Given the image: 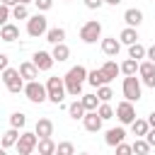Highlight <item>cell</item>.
Here are the masks:
<instances>
[{
    "label": "cell",
    "mask_w": 155,
    "mask_h": 155,
    "mask_svg": "<svg viewBox=\"0 0 155 155\" xmlns=\"http://www.w3.org/2000/svg\"><path fill=\"white\" fill-rule=\"evenodd\" d=\"M24 124H27V116H24L22 111L10 114V126H12V128H24Z\"/></svg>",
    "instance_id": "obj_33"
},
{
    "label": "cell",
    "mask_w": 155,
    "mask_h": 155,
    "mask_svg": "<svg viewBox=\"0 0 155 155\" xmlns=\"http://www.w3.org/2000/svg\"><path fill=\"white\" fill-rule=\"evenodd\" d=\"M131 131H133V136H138V138H145V133L150 131V126H148V119H136V121L131 124Z\"/></svg>",
    "instance_id": "obj_23"
},
{
    "label": "cell",
    "mask_w": 155,
    "mask_h": 155,
    "mask_svg": "<svg viewBox=\"0 0 155 155\" xmlns=\"http://www.w3.org/2000/svg\"><path fill=\"white\" fill-rule=\"evenodd\" d=\"M119 41H121V44H126V46L136 44V41H138V31H136V27H126V29L119 34Z\"/></svg>",
    "instance_id": "obj_21"
},
{
    "label": "cell",
    "mask_w": 155,
    "mask_h": 155,
    "mask_svg": "<svg viewBox=\"0 0 155 155\" xmlns=\"http://www.w3.org/2000/svg\"><path fill=\"white\" fill-rule=\"evenodd\" d=\"M2 5H7V7H15V5H19V0H0Z\"/></svg>",
    "instance_id": "obj_44"
},
{
    "label": "cell",
    "mask_w": 155,
    "mask_h": 155,
    "mask_svg": "<svg viewBox=\"0 0 155 155\" xmlns=\"http://www.w3.org/2000/svg\"><path fill=\"white\" fill-rule=\"evenodd\" d=\"M145 58H148V61H153V63H155V44H153V46H150V48H148V51H145Z\"/></svg>",
    "instance_id": "obj_43"
},
{
    "label": "cell",
    "mask_w": 155,
    "mask_h": 155,
    "mask_svg": "<svg viewBox=\"0 0 155 155\" xmlns=\"http://www.w3.org/2000/svg\"><path fill=\"white\" fill-rule=\"evenodd\" d=\"M19 75H22L27 82H31V80L39 78V68H36L31 61H24V63H19Z\"/></svg>",
    "instance_id": "obj_16"
},
{
    "label": "cell",
    "mask_w": 155,
    "mask_h": 155,
    "mask_svg": "<svg viewBox=\"0 0 155 155\" xmlns=\"http://www.w3.org/2000/svg\"><path fill=\"white\" fill-rule=\"evenodd\" d=\"M97 114L102 116V121H109V119H114V114H116V111L111 109V104H109V102H102V104L97 107Z\"/></svg>",
    "instance_id": "obj_32"
},
{
    "label": "cell",
    "mask_w": 155,
    "mask_h": 155,
    "mask_svg": "<svg viewBox=\"0 0 155 155\" xmlns=\"http://www.w3.org/2000/svg\"><path fill=\"white\" fill-rule=\"evenodd\" d=\"M36 150H39L41 155H53V153H56V143H53L51 138H39Z\"/></svg>",
    "instance_id": "obj_25"
},
{
    "label": "cell",
    "mask_w": 155,
    "mask_h": 155,
    "mask_svg": "<svg viewBox=\"0 0 155 155\" xmlns=\"http://www.w3.org/2000/svg\"><path fill=\"white\" fill-rule=\"evenodd\" d=\"M0 82H2V75H0Z\"/></svg>",
    "instance_id": "obj_52"
},
{
    "label": "cell",
    "mask_w": 155,
    "mask_h": 155,
    "mask_svg": "<svg viewBox=\"0 0 155 155\" xmlns=\"http://www.w3.org/2000/svg\"><path fill=\"white\" fill-rule=\"evenodd\" d=\"M82 126H85L90 133H97V131L102 128V116H99L97 111H87V114L82 116Z\"/></svg>",
    "instance_id": "obj_11"
},
{
    "label": "cell",
    "mask_w": 155,
    "mask_h": 155,
    "mask_svg": "<svg viewBox=\"0 0 155 155\" xmlns=\"http://www.w3.org/2000/svg\"><path fill=\"white\" fill-rule=\"evenodd\" d=\"M145 140L150 143V148H155V128H150V131L145 133Z\"/></svg>",
    "instance_id": "obj_42"
},
{
    "label": "cell",
    "mask_w": 155,
    "mask_h": 155,
    "mask_svg": "<svg viewBox=\"0 0 155 155\" xmlns=\"http://www.w3.org/2000/svg\"><path fill=\"white\" fill-rule=\"evenodd\" d=\"M80 155H90V153H80Z\"/></svg>",
    "instance_id": "obj_49"
},
{
    "label": "cell",
    "mask_w": 155,
    "mask_h": 155,
    "mask_svg": "<svg viewBox=\"0 0 155 155\" xmlns=\"http://www.w3.org/2000/svg\"><path fill=\"white\" fill-rule=\"evenodd\" d=\"M24 94H27V99H29V102H34V104H41V102H46V99H48L46 85H41L39 80L27 82V85H24Z\"/></svg>",
    "instance_id": "obj_5"
},
{
    "label": "cell",
    "mask_w": 155,
    "mask_h": 155,
    "mask_svg": "<svg viewBox=\"0 0 155 155\" xmlns=\"http://www.w3.org/2000/svg\"><path fill=\"white\" fill-rule=\"evenodd\" d=\"M124 138H126V131H124L121 126H116V128H109V131H107V136H104L107 145H111V148H116L119 143H124Z\"/></svg>",
    "instance_id": "obj_13"
},
{
    "label": "cell",
    "mask_w": 155,
    "mask_h": 155,
    "mask_svg": "<svg viewBox=\"0 0 155 155\" xmlns=\"http://www.w3.org/2000/svg\"><path fill=\"white\" fill-rule=\"evenodd\" d=\"M7 63H10V58H7V53H0V73H2L5 68H10Z\"/></svg>",
    "instance_id": "obj_41"
},
{
    "label": "cell",
    "mask_w": 155,
    "mask_h": 155,
    "mask_svg": "<svg viewBox=\"0 0 155 155\" xmlns=\"http://www.w3.org/2000/svg\"><path fill=\"white\" fill-rule=\"evenodd\" d=\"M46 31H48V19H46L41 12H36L34 17L27 19V34H29V36L36 39V36H44Z\"/></svg>",
    "instance_id": "obj_6"
},
{
    "label": "cell",
    "mask_w": 155,
    "mask_h": 155,
    "mask_svg": "<svg viewBox=\"0 0 155 155\" xmlns=\"http://www.w3.org/2000/svg\"><path fill=\"white\" fill-rule=\"evenodd\" d=\"M31 155H34V153H31ZM36 155H41V153H36Z\"/></svg>",
    "instance_id": "obj_50"
},
{
    "label": "cell",
    "mask_w": 155,
    "mask_h": 155,
    "mask_svg": "<svg viewBox=\"0 0 155 155\" xmlns=\"http://www.w3.org/2000/svg\"><path fill=\"white\" fill-rule=\"evenodd\" d=\"M34 5H36L41 12H46V10H51V7H53V0H34Z\"/></svg>",
    "instance_id": "obj_39"
},
{
    "label": "cell",
    "mask_w": 155,
    "mask_h": 155,
    "mask_svg": "<svg viewBox=\"0 0 155 155\" xmlns=\"http://www.w3.org/2000/svg\"><path fill=\"white\" fill-rule=\"evenodd\" d=\"M104 5V0H85V7L87 10H99Z\"/></svg>",
    "instance_id": "obj_40"
},
{
    "label": "cell",
    "mask_w": 155,
    "mask_h": 155,
    "mask_svg": "<svg viewBox=\"0 0 155 155\" xmlns=\"http://www.w3.org/2000/svg\"><path fill=\"white\" fill-rule=\"evenodd\" d=\"M34 133H36L39 138H51V136H53V121H51V119H46V116H44V119H39V121H36V126H34Z\"/></svg>",
    "instance_id": "obj_12"
},
{
    "label": "cell",
    "mask_w": 155,
    "mask_h": 155,
    "mask_svg": "<svg viewBox=\"0 0 155 155\" xmlns=\"http://www.w3.org/2000/svg\"><path fill=\"white\" fill-rule=\"evenodd\" d=\"M116 119H119L121 124H133V121H136V109H133V102H128V99L119 102V104H116Z\"/></svg>",
    "instance_id": "obj_9"
},
{
    "label": "cell",
    "mask_w": 155,
    "mask_h": 155,
    "mask_svg": "<svg viewBox=\"0 0 155 155\" xmlns=\"http://www.w3.org/2000/svg\"><path fill=\"white\" fill-rule=\"evenodd\" d=\"M68 114H70V119H75V121H78V119H82V116L87 114V109L82 107V102H80V99H75V102H70V104H68Z\"/></svg>",
    "instance_id": "obj_22"
},
{
    "label": "cell",
    "mask_w": 155,
    "mask_h": 155,
    "mask_svg": "<svg viewBox=\"0 0 155 155\" xmlns=\"http://www.w3.org/2000/svg\"><path fill=\"white\" fill-rule=\"evenodd\" d=\"M51 56H53V61L63 63V61H68V58H70V48H68L65 44H53V51H51Z\"/></svg>",
    "instance_id": "obj_19"
},
{
    "label": "cell",
    "mask_w": 155,
    "mask_h": 155,
    "mask_svg": "<svg viewBox=\"0 0 155 155\" xmlns=\"http://www.w3.org/2000/svg\"><path fill=\"white\" fill-rule=\"evenodd\" d=\"M80 102H82V107H85L87 111H97V107H99V97H97V94H82Z\"/></svg>",
    "instance_id": "obj_28"
},
{
    "label": "cell",
    "mask_w": 155,
    "mask_h": 155,
    "mask_svg": "<svg viewBox=\"0 0 155 155\" xmlns=\"http://www.w3.org/2000/svg\"><path fill=\"white\" fill-rule=\"evenodd\" d=\"M10 17H12V7H7V5L0 2V27H5L10 22Z\"/></svg>",
    "instance_id": "obj_37"
},
{
    "label": "cell",
    "mask_w": 155,
    "mask_h": 155,
    "mask_svg": "<svg viewBox=\"0 0 155 155\" xmlns=\"http://www.w3.org/2000/svg\"><path fill=\"white\" fill-rule=\"evenodd\" d=\"M56 153H61V155H75V145L70 140H63V143L56 145Z\"/></svg>",
    "instance_id": "obj_36"
},
{
    "label": "cell",
    "mask_w": 155,
    "mask_h": 155,
    "mask_svg": "<svg viewBox=\"0 0 155 155\" xmlns=\"http://www.w3.org/2000/svg\"><path fill=\"white\" fill-rule=\"evenodd\" d=\"M31 63H34L39 70H51L56 61H53V56H51L48 51H36V53L31 56Z\"/></svg>",
    "instance_id": "obj_10"
},
{
    "label": "cell",
    "mask_w": 155,
    "mask_h": 155,
    "mask_svg": "<svg viewBox=\"0 0 155 155\" xmlns=\"http://www.w3.org/2000/svg\"><path fill=\"white\" fill-rule=\"evenodd\" d=\"M124 22H126V27H138V24L143 22V12L136 10V7H128V10L124 12Z\"/></svg>",
    "instance_id": "obj_17"
},
{
    "label": "cell",
    "mask_w": 155,
    "mask_h": 155,
    "mask_svg": "<svg viewBox=\"0 0 155 155\" xmlns=\"http://www.w3.org/2000/svg\"><path fill=\"white\" fill-rule=\"evenodd\" d=\"M17 140H19V128H7V131L2 133L0 145H2V148H10V145H17Z\"/></svg>",
    "instance_id": "obj_20"
},
{
    "label": "cell",
    "mask_w": 155,
    "mask_h": 155,
    "mask_svg": "<svg viewBox=\"0 0 155 155\" xmlns=\"http://www.w3.org/2000/svg\"><path fill=\"white\" fill-rule=\"evenodd\" d=\"M116 155H133V145H128V143H119V145H116Z\"/></svg>",
    "instance_id": "obj_38"
},
{
    "label": "cell",
    "mask_w": 155,
    "mask_h": 155,
    "mask_svg": "<svg viewBox=\"0 0 155 155\" xmlns=\"http://www.w3.org/2000/svg\"><path fill=\"white\" fill-rule=\"evenodd\" d=\"M102 51H104V56H119V51H121V41H119L116 36L102 39Z\"/></svg>",
    "instance_id": "obj_15"
},
{
    "label": "cell",
    "mask_w": 155,
    "mask_h": 155,
    "mask_svg": "<svg viewBox=\"0 0 155 155\" xmlns=\"http://www.w3.org/2000/svg\"><path fill=\"white\" fill-rule=\"evenodd\" d=\"M138 75H140L143 80H148V78H153V75H155V63H153V61H145V63H138Z\"/></svg>",
    "instance_id": "obj_30"
},
{
    "label": "cell",
    "mask_w": 155,
    "mask_h": 155,
    "mask_svg": "<svg viewBox=\"0 0 155 155\" xmlns=\"http://www.w3.org/2000/svg\"><path fill=\"white\" fill-rule=\"evenodd\" d=\"M53 155H61V153H53Z\"/></svg>",
    "instance_id": "obj_51"
},
{
    "label": "cell",
    "mask_w": 155,
    "mask_h": 155,
    "mask_svg": "<svg viewBox=\"0 0 155 155\" xmlns=\"http://www.w3.org/2000/svg\"><path fill=\"white\" fill-rule=\"evenodd\" d=\"M121 90H124V97H126L128 102H138V99H140V94H143L140 80H138L136 75H126V78H124V85H121Z\"/></svg>",
    "instance_id": "obj_4"
},
{
    "label": "cell",
    "mask_w": 155,
    "mask_h": 155,
    "mask_svg": "<svg viewBox=\"0 0 155 155\" xmlns=\"http://www.w3.org/2000/svg\"><path fill=\"white\" fill-rule=\"evenodd\" d=\"M102 73H104V75L109 78V82H111V80H114V78H116L119 73H121V68L116 65V61H107V63L102 65Z\"/></svg>",
    "instance_id": "obj_27"
},
{
    "label": "cell",
    "mask_w": 155,
    "mask_h": 155,
    "mask_svg": "<svg viewBox=\"0 0 155 155\" xmlns=\"http://www.w3.org/2000/svg\"><path fill=\"white\" fill-rule=\"evenodd\" d=\"M97 97H99V102H109L114 97V90L109 85H102V87H97Z\"/></svg>",
    "instance_id": "obj_35"
},
{
    "label": "cell",
    "mask_w": 155,
    "mask_h": 155,
    "mask_svg": "<svg viewBox=\"0 0 155 155\" xmlns=\"http://www.w3.org/2000/svg\"><path fill=\"white\" fill-rule=\"evenodd\" d=\"M119 68H121V73H124V75H136V73H138V61L126 58V61H124Z\"/></svg>",
    "instance_id": "obj_31"
},
{
    "label": "cell",
    "mask_w": 155,
    "mask_h": 155,
    "mask_svg": "<svg viewBox=\"0 0 155 155\" xmlns=\"http://www.w3.org/2000/svg\"><path fill=\"white\" fill-rule=\"evenodd\" d=\"M145 51H148V48H145L143 44H138V41H136V44H131V46H128V58L140 61V58H145Z\"/></svg>",
    "instance_id": "obj_26"
},
{
    "label": "cell",
    "mask_w": 155,
    "mask_h": 155,
    "mask_svg": "<svg viewBox=\"0 0 155 155\" xmlns=\"http://www.w3.org/2000/svg\"><path fill=\"white\" fill-rule=\"evenodd\" d=\"M104 2H107V5H114V7H116V5L121 2V0H104Z\"/></svg>",
    "instance_id": "obj_46"
},
{
    "label": "cell",
    "mask_w": 155,
    "mask_h": 155,
    "mask_svg": "<svg viewBox=\"0 0 155 155\" xmlns=\"http://www.w3.org/2000/svg\"><path fill=\"white\" fill-rule=\"evenodd\" d=\"M63 39H65V29L63 27H53V29L46 31V41H51V44H63Z\"/></svg>",
    "instance_id": "obj_24"
},
{
    "label": "cell",
    "mask_w": 155,
    "mask_h": 155,
    "mask_svg": "<svg viewBox=\"0 0 155 155\" xmlns=\"http://www.w3.org/2000/svg\"><path fill=\"white\" fill-rule=\"evenodd\" d=\"M0 155H7V153H5V148H2V145H0Z\"/></svg>",
    "instance_id": "obj_48"
},
{
    "label": "cell",
    "mask_w": 155,
    "mask_h": 155,
    "mask_svg": "<svg viewBox=\"0 0 155 155\" xmlns=\"http://www.w3.org/2000/svg\"><path fill=\"white\" fill-rule=\"evenodd\" d=\"M19 2H22V5H29V2H34V0H19Z\"/></svg>",
    "instance_id": "obj_47"
},
{
    "label": "cell",
    "mask_w": 155,
    "mask_h": 155,
    "mask_svg": "<svg viewBox=\"0 0 155 155\" xmlns=\"http://www.w3.org/2000/svg\"><path fill=\"white\" fill-rule=\"evenodd\" d=\"M148 126H150V128H155V111L148 116Z\"/></svg>",
    "instance_id": "obj_45"
},
{
    "label": "cell",
    "mask_w": 155,
    "mask_h": 155,
    "mask_svg": "<svg viewBox=\"0 0 155 155\" xmlns=\"http://www.w3.org/2000/svg\"><path fill=\"white\" fill-rule=\"evenodd\" d=\"M131 145H133V155H148L150 153V143L145 138H136Z\"/></svg>",
    "instance_id": "obj_29"
},
{
    "label": "cell",
    "mask_w": 155,
    "mask_h": 155,
    "mask_svg": "<svg viewBox=\"0 0 155 155\" xmlns=\"http://www.w3.org/2000/svg\"><path fill=\"white\" fill-rule=\"evenodd\" d=\"M2 82H5V87H7L12 94L24 92V78L19 75L17 68H5V70H2Z\"/></svg>",
    "instance_id": "obj_2"
},
{
    "label": "cell",
    "mask_w": 155,
    "mask_h": 155,
    "mask_svg": "<svg viewBox=\"0 0 155 155\" xmlns=\"http://www.w3.org/2000/svg\"><path fill=\"white\" fill-rule=\"evenodd\" d=\"M12 17H15V19H29V10H27V5H22V2L15 5V7H12Z\"/></svg>",
    "instance_id": "obj_34"
},
{
    "label": "cell",
    "mask_w": 155,
    "mask_h": 155,
    "mask_svg": "<svg viewBox=\"0 0 155 155\" xmlns=\"http://www.w3.org/2000/svg\"><path fill=\"white\" fill-rule=\"evenodd\" d=\"M65 2H70V0H65Z\"/></svg>",
    "instance_id": "obj_53"
},
{
    "label": "cell",
    "mask_w": 155,
    "mask_h": 155,
    "mask_svg": "<svg viewBox=\"0 0 155 155\" xmlns=\"http://www.w3.org/2000/svg\"><path fill=\"white\" fill-rule=\"evenodd\" d=\"M46 92H48V99L53 102V104H61L63 99H65V80L63 78H48L46 80Z\"/></svg>",
    "instance_id": "obj_3"
},
{
    "label": "cell",
    "mask_w": 155,
    "mask_h": 155,
    "mask_svg": "<svg viewBox=\"0 0 155 155\" xmlns=\"http://www.w3.org/2000/svg\"><path fill=\"white\" fill-rule=\"evenodd\" d=\"M65 92L70 97H82V82L87 80V70L82 65H73L68 73H65Z\"/></svg>",
    "instance_id": "obj_1"
},
{
    "label": "cell",
    "mask_w": 155,
    "mask_h": 155,
    "mask_svg": "<svg viewBox=\"0 0 155 155\" xmlns=\"http://www.w3.org/2000/svg\"><path fill=\"white\" fill-rule=\"evenodd\" d=\"M0 39L7 41V44H12L15 39H19V27L12 24V22H7L5 27H0Z\"/></svg>",
    "instance_id": "obj_14"
},
{
    "label": "cell",
    "mask_w": 155,
    "mask_h": 155,
    "mask_svg": "<svg viewBox=\"0 0 155 155\" xmlns=\"http://www.w3.org/2000/svg\"><path fill=\"white\" fill-rule=\"evenodd\" d=\"M87 82H90L92 87H102V85H107V82H109V78L102 73V68H94V70H90V73H87Z\"/></svg>",
    "instance_id": "obj_18"
},
{
    "label": "cell",
    "mask_w": 155,
    "mask_h": 155,
    "mask_svg": "<svg viewBox=\"0 0 155 155\" xmlns=\"http://www.w3.org/2000/svg\"><path fill=\"white\" fill-rule=\"evenodd\" d=\"M36 143H39V136L36 133H19V140H17V153L19 155H31L36 150Z\"/></svg>",
    "instance_id": "obj_8"
},
{
    "label": "cell",
    "mask_w": 155,
    "mask_h": 155,
    "mask_svg": "<svg viewBox=\"0 0 155 155\" xmlns=\"http://www.w3.org/2000/svg\"><path fill=\"white\" fill-rule=\"evenodd\" d=\"M99 36H102V24H99L97 19H90V22L82 24V29H80V39H82L85 44H97Z\"/></svg>",
    "instance_id": "obj_7"
}]
</instances>
